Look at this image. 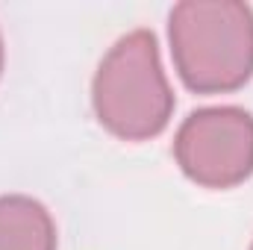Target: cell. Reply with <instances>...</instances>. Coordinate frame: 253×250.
<instances>
[{
  "label": "cell",
  "instance_id": "1",
  "mask_svg": "<svg viewBox=\"0 0 253 250\" xmlns=\"http://www.w3.org/2000/svg\"><path fill=\"white\" fill-rule=\"evenodd\" d=\"M171 59L197 94H227L253 77V9L239 0H183L168 15Z\"/></svg>",
  "mask_w": 253,
  "mask_h": 250
},
{
  "label": "cell",
  "instance_id": "2",
  "mask_svg": "<svg viewBox=\"0 0 253 250\" xmlns=\"http://www.w3.org/2000/svg\"><path fill=\"white\" fill-rule=\"evenodd\" d=\"M91 103L100 126L121 141H147L171 124L177 100L150 30H132L109 47L91 83Z\"/></svg>",
  "mask_w": 253,
  "mask_h": 250
},
{
  "label": "cell",
  "instance_id": "3",
  "mask_svg": "<svg viewBox=\"0 0 253 250\" xmlns=\"http://www.w3.org/2000/svg\"><path fill=\"white\" fill-rule=\"evenodd\" d=\"M177 165L203 188H233L253 174V115L239 106L197 109L174 138Z\"/></svg>",
  "mask_w": 253,
  "mask_h": 250
},
{
  "label": "cell",
  "instance_id": "4",
  "mask_svg": "<svg viewBox=\"0 0 253 250\" xmlns=\"http://www.w3.org/2000/svg\"><path fill=\"white\" fill-rule=\"evenodd\" d=\"M0 250H56V224L50 212L27 194H3Z\"/></svg>",
  "mask_w": 253,
  "mask_h": 250
},
{
  "label": "cell",
  "instance_id": "5",
  "mask_svg": "<svg viewBox=\"0 0 253 250\" xmlns=\"http://www.w3.org/2000/svg\"><path fill=\"white\" fill-rule=\"evenodd\" d=\"M0 74H3V36H0Z\"/></svg>",
  "mask_w": 253,
  "mask_h": 250
},
{
  "label": "cell",
  "instance_id": "6",
  "mask_svg": "<svg viewBox=\"0 0 253 250\" xmlns=\"http://www.w3.org/2000/svg\"><path fill=\"white\" fill-rule=\"evenodd\" d=\"M251 250H253V245H251Z\"/></svg>",
  "mask_w": 253,
  "mask_h": 250
}]
</instances>
